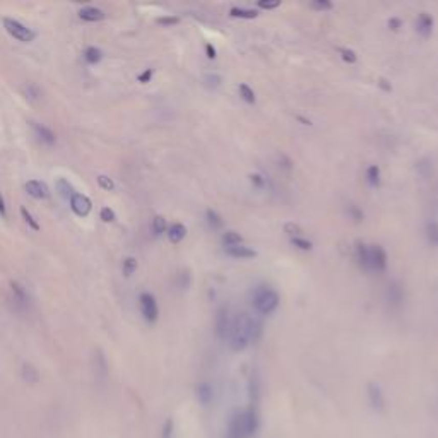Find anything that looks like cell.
<instances>
[{"instance_id":"6da1fadb","label":"cell","mask_w":438,"mask_h":438,"mask_svg":"<svg viewBox=\"0 0 438 438\" xmlns=\"http://www.w3.org/2000/svg\"><path fill=\"white\" fill-rule=\"evenodd\" d=\"M258 430V416L253 407L236 412L228 426V438H250Z\"/></svg>"},{"instance_id":"7a4b0ae2","label":"cell","mask_w":438,"mask_h":438,"mask_svg":"<svg viewBox=\"0 0 438 438\" xmlns=\"http://www.w3.org/2000/svg\"><path fill=\"white\" fill-rule=\"evenodd\" d=\"M252 318L248 313H238V315L231 320V331H230V347L235 353L245 351L250 346V327H252Z\"/></svg>"},{"instance_id":"3957f363","label":"cell","mask_w":438,"mask_h":438,"mask_svg":"<svg viewBox=\"0 0 438 438\" xmlns=\"http://www.w3.org/2000/svg\"><path fill=\"white\" fill-rule=\"evenodd\" d=\"M279 301H281V298L274 288L267 286V284H260V286L253 288L252 305L255 308V312L260 313V315H271V313H274L277 310V306H279Z\"/></svg>"},{"instance_id":"277c9868","label":"cell","mask_w":438,"mask_h":438,"mask_svg":"<svg viewBox=\"0 0 438 438\" xmlns=\"http://www.w3.org/2000/svg\"><path fill=\"white\" fill-rule=\"evenodd\" d=\"M9 301H11L12 308L19 313H24L29 310L31 305V298H29L28 291L24 290L23 284H19L17 281H12L9 284Z\"/></svg>"},{"instance_id":"5b68a950","label":"cell","mask_w":438,"mask_h":438,"mask_svg":"<svg viewBox=\"0 0 438 438\" xmlns=\"http://www.w3.org/2000/svg\"><path fill=\"white\" fill-rule=\"evenodd\" d=\"M4 28H6V31L11 34V36H14L23 43L33 41L34 36H36V33H34L31 28L24 26L23 23H19L17 19H12V17H4Z\"/></svg>"},{"instance_id":"8992f818","label":"cell","mask_w":438,"mask_h":438,"mask_svg":"<svg viewBox=\"0 0 438 438\" xmlns=\"http://www.w3.org/2000/svg\"><path fill=\"white\" fill-rule=\"evenodd\" d=\"M139 306H141L142 317L146 318L147 323H154L158 320V315H159L158 301L151 293H142V295L139 296Z\"/></svg>"},{"instance_id":"52a82bcc","label":"cell","mask_w":438,"mask_h":438,"mask_svg":"<svg viewBox=\"0 0 438 438\" xmlns=\"http://www.w3.org/2000/svg\"><path fill=\"white\" fill-rule=\"evenodd\" d=\"M231 320L230 317V310L226 306H221L216 312V320H214V328H216V336L221 341H226V337L230 336L231 331Z\"/></svg>"},{"instance_id":"ba28073f","label":"cell","mask_w":438,"mask_h":438,"mask_svg":"<svg viewBox=\"0 0 438 438\" xmlns=\"http://www.w3.org/2000/svg\"><path fill=\"white\" fill-rule=\"evenodd\" d=\"M389 266V257L387 252L380 245H370V271L383 272Z\"/></svg>"},{"instance_id":"9c48e42d","label":"cell","mask_w":438,"mask_h":438,"mask_svg":"<svg viewBox=\"0 0 438 438\" xmlns=\"http://www.w3.org/2000/svg\"><path fill=\"white\" fill-rule=\"evenodd\" d=\"M93 368H94V377L99 383H106L108 380V373H110V366H108V361L104 358L103 351H96L93 356Z\"/></svg>"},{"instance_id":"30bf717a","label":"cell","mask_w":438,"mask_h":438,"mask_svg":"<svg viewBox=\"0 0 438 438\" xmlns=\"http://www.w3.org/2000/svg\"><path fill=\"white\" fill-rule=\"evenodd\" d=\"M433 26H435V19H433L431 14L428 12H421L416 19V33L420 34L421 38L428 39L433 33Z\"/></svg>"},{"instance_id":"8fae6325","label":"cell","mask_w":438,"mask_h":438,"mask_svg":"<svg viewBox=\"0 0 438 438\" xmlns=\"http://www.w3.org/2000/svg\"><path fill=\"white\" fill-rule=\"evenodd\" d=\"M29 125H31V130H33V134H34V137H36L41 144H47V146H53L55 141H57L55 134L50 130L47 125H43V123L29 122Z\"/></svg>"},{"instance_id":"7c38bea8","label":"cell","mask_w":438,"mask_h":438,"mask_svg":"<svg viewBox=\"0 0 438 438\" xmlns=\"http://www.w3.org/2000/svg\"><path fill=\"white\" fill-rule=\"evenodd\" d=\"M366 394H368V401H370L371 407L375 411H383L385 409V397H383V392L377 383H368L366 387Z\"/></svg>"},{"instance_id":"4fadbf2b","label":"cell","mask_w":438,"mask_h":438,"mask_svg":"<svg viewBox=\"0 0 438 438\" xmlns=\"http://www.w3.org/2000/svg\"><path fill=\"white\" fill-rule=\"evenodd\" d=\"M91 207H93V204L86 195H82V193H74L72 195L71 209L77 214V216H81V217L87 216V214L91 212Z\"/></svg>"},{"instance_id":"5bb4252c","label":"cell","mask_w":438,"mask_h":438,"mask_svg":"<svg viewBox=\"0 0 438 438\" xmlns=\"http://www.w3.org/2000/svg\"><path fill=\"white\" fill-rule=\"evenodd\" d=\"M385 298H387V301H389V305L394 308L402 305V301H404V290H402V286L399 282L397 281L389 282L387 291H385Z\"/></svg>"},{"instance_id":"9a60e30c","label":"cell","mask_w":438,"mask_h":438,"mask_svg":"<svg viewBox=\"0 0 438 438\" xmlns=\"http://www.w3.org/2000/svg\"><path fill=\"white\" fill-rule=\"evenodd\" d=\"M225 252L226 255H230L233 258H240V260H243V258H253L257 255L255 250H252L250 247L247 245H233V247H225Z\"/></svg>"},{"instance_id":"2e32d148","label":"cell","mask_w":438,"mask_h":438,"mask_svg":"<svg viewBox=\"0 0 438 438\" xmlns=\"http://www.w3.org/2000/svg\"><path fill=\"white\" fill-rule=\"evenodd\" d=\"M195 396H197V401L201 402L202 406L212 404V401H214V389H212V385H211V383H207V382L199 383L197 389H195Z\"/></svg>"},{"instance_id":"e0dca14e","label":"cell","mask_w":438,"mask_h":438,"mask_svg":"<svg viewBox=\"0 0 438 438\" xmlns=\"http://www.w3.org/2000/svg\"><path fill=\"white\" fill-rule=\"evenodd\" d=\"M26 192L34 199H47L50 193L47 183L39 180H29L26 183Z\"/></svg>"},{"instance_id":"ac0fdd59","label":"cell","mask_w":438,"mask_h":438,"mask_svg":"<svg viewBox=\"0 0 438 438\" xmlns=\"http://www.w3.org/2000/svg\"><path fill=\"white\" fill-rule=\"evenodd\" d=\"M104 16H106L104 11H101V9H98V7H91V6L79 11V17L87 23H98V21H101V19H104Z\"/></svg>"},{"instance_id":"d6986e66","label":"cell","mask_w":438,"mask_h":438,"mask_svg":"<svg viewBox=\"0 0 438 438\" xmlns=\"http://www.w3.org/2000/svg\"><path fill=\"white\" fill-rule=\"evenodd\" d=\"M356 260L365 271H370V247L366 243H358L356 245Z\"/></svg>"},{"instance_id":"ffe728a7","label":"cell","mask_w":438,"mask_h":438,"mask_svg":"<svg viewBox=\"0 0 438 438\" xmlns=\"http://www.w3.org/2000/svg\"><path fill=\"white\" fill-rule=\"evenodd\" d=\"M185 236H187V228L182 223H173L168 228V238H170L171 243H180Z\"/></svg>"},{"instance_id":"44dd1931","label":"cell","mask_w":438,"mask_h":438,"mask_svg":"<svg viewBox=\"0 0 438 438\" xmlns=\"http://www.w3.org/2000/svg\"><path fill=\"white\" fill-rule=\"evenodd\" d=\"M366 182L368 185L377 188L378 185H380L382 182V170L380 166H377V164H370V166L366 168Z\"/></svg>"},{"instance_id":"7402d4cb","label":"cell","mask_w":438,"mask_h":438,"mask_svg":"<svg viewBox=\"0 0 438 438\" xmlns=\"http://www.w3.org/2000/svg\"><path fill=\"white\" fill-rule=\"evenodd\" d=\"M230 16L236 17V19H255L258 16V12L255 9H247V7H231L230 9Z\"/></svg>"},{"instance_id":"603a6c76","label":"cell","mask_w":438,"mask_h":438,"mask_svg":"<svg viewBox=\"0 0 438 438\" xmlns=\"http://www.w3.org/2000/svg\"><path fill=\"white\" fill-rule=\"evenodd\" d=\"M206 221L212 230H223L225 228V221H223V217L214 209H207L206 211Z\"/></svg>"},{"instance_id":"cb8c5ba5","label":"cell","mask_w":438,"mask_h":438,"mask_svg":"<svg viewBox=\"0 0 438 438\" xmlns=\"http://www.w3.org/2000/svg\"><path fill=\"white\" fill-rule=\"evenodd\" d=\"M57 192L60 193L62 199H65V201H71L72 195L76 192H74V187L69 183V180H65V178H58L57 180Z\"/></svg>"},{"instance_id":"d4e9b609","label":"cell","mask_w":438,"mask_h":438,"mask_svg":"<svg viewBox=\"0 0 438 438\" xmlns=\"http://www.w3.org/2000/svg\"><path fill=\"white\" fill-rule=\"evenodd\" d=\"M238 94H240V98L248 104H255V101H257L255 91H253V89L245 82H242L240 86H238Z\"/></svg>"},{"instance_id":"484cf974","label":"cell","mask_w":438,"mask_h":438,"mask_svg":"<svg viewBox=\"0 0 438 438\" xmlns=\"http://www.w3.org/2000/svg\"><path fill=\"white\" fill-rule=\"evenodd\" d=\"M426 240L430 245L438 248V223L436 221H428L426 223Z\"/></svg>"},{"instance_id":"4316f807","label":"cell","mask_w":438,"mask_h":438,"mask_svg":"<svg viewBox=\"0 0 438 438\" xmlns=\"http://www.w3.org/2000/svg\"><path fill=\"white\" fill-rule=\"evenodd\" d=\"M223 243L225 247H233V245H242L243 243V238L240 233L233 231V230H228L223 233Z\"/></svg>"},{"instance_id":"83f0119b","label":"cell","mask_w":438,"mask_h":438,"mask_svg":"<svg viewBox=\"0 0 438 438\" xmlns=\"http://www.w3.org/2000/svg\"><path fill=\"white\" fill-rule=\"evenodd\" d=\"M23 377H24V380L29 383H36L39 380V373L31 363H24L23 365Z\"/></svg>"},{"instance_id":"f1b7e54d","label":"cell","mask_w":438,"mask_h":438,"mask_svg":"<svg viewBox=\"0 0 438 438\" xmlns=\"http://www.w3.org/2000/svg\"><path fill=\"white\" fill-rule=\"evenodd\" d=\"M221 82H223V77L219 76V74H206V76L202 77V84L207 89H211V91L217 89L219 86H221Z\"/></svg>"},{"instance_id":"f546056e","label":"cell","mask_w":438,"mask_h":438,"mask_svg":"<svg viewBox=\"0 0 438 438\" xmlns=\"http://www.w3.org/2000/svg\"><path fill=\"white\" fill-rule=\"evenodd\" d=\"M24 96H26L29 101H38V99H41V89H39L38 84L28 82L26 87H24Z\"/></svg>"},{"instance_id":"4dcf8cb0","label":"cell","mask_w":438,"mask_h":438,"mask_svg":"<svg viewBox=\"0 0 438 438\" xmlns=\"http://www.w3.org/2000/svg\"><path fill=\"white\" fill-rule=\"evenodd\" d=\"M101 57H103V52L96 47H87L84 50V60L87 63H98L101 60Z\"/></svg>"},{"instance_id":"1f68e13d","label":"cell","mask_w":438,"mask_h":438,"mask_svg":"<svg viewBox=\"0 0 438 438\" xmlns=\"http://www.w3.org/2000/svg\"><path fill=\"white\" fill-rule=\"evenodd\" d=\"M151 228H152V233H154V235H156V236H161L164 231H168L166 219H164L163 216H156V217L152 219Z\"/></svg>"},{"instance_id":"d6a6232c","label":"cell","mask_w":438,"mask_h":438,"mask_svg":"<svg viewBox=\"0 0 438 438\" xmlns=\"http://www.w3.org/2000/svg\"><path fill=\"white\" fill-rule=\"evenodd\" d=\"M291 245L296 247L298 250H303V252H310L313 248V243L310 240H306L305 236H296V238H291Z\"/></svg>"},{"instance_id":"836d02e7","label":"cell","mask_w":438,"mask_h":438,"mask_svg":"<svg viewBox=\"0 0 438 438\" xmlns=\"http://www.w3.org/2000/svg\"><path fill=\"white\" fill-rule=\"evenodd\" d=\"M339 55H341L342 60L347 62V63H356L358 62L356 52H355V50H351V48H347V47H341L339 48Z\"/></svg>"},{"instance_id":"e575fe53","label":"cell","mask_w":438,"mask_h":438,"mask_svg":"<svg viewBox=\"0 0 438 438\" xmlns=\"http://www.w3.org/2000/svg\"><path fill=\"white\" fill-rule=\"evenodd\" d=\"M137 267H139V264H137L136 258H134V257H127L125 260H123L122 271H123V274H125V276L128 277V276H132V274L137 271Z\"/></svg>"},{"instance_id":"d590c367","label":"cell","mask_w":438,"mask_h":438,"mask_svg":"<svg viewBox=\"0 0 438 438\" xmlns=\"http://www.w3.org/2000/svg\"><path fill=\"white\" fill-rule=\"evenodd\" d=\"M284 233H288L291 238H296V236H303V228L296 223H286L284 225Z\"/></svg>"},{"instance_id":"8d00e7d4","label":"cell","mask_w":438,"mask_h":438,"mask_svg":"<svg viewBox=\"0 0 438 438\" xmlns=\"http://www.w3.org/2000/svg\"><path fill=\"white\" fill-rule=\"evenodd\" d=\"M347 214H349V217L353 219L355 223H361L363 219H365V214H363V211L358 206H355V204H351L349 207H347Z\"/></svg>"},{"instance_id":"74e56055","label":"cell","mask_w":438,"mask_h":438,"mask_svg":"<svg viewBox=\"0 0 438 438\" xmlns=\"http://www.w3.org/2000/svg\"><path fill=\"white\" fill-rule=\"evenodd\" d=\"M192 284V276L188 271H182L180 274H178V286L182 288V290H188Z\"/></svg>"},{"instance_id":"f35d334b","label":"cell","mask_w":438,"mask_h":438,"mask_svg":"<svg viewBox=\"0 0 438 438\" xmlns=\"http://www.w3.org/2000/svg\"><path fill=\"white\" fill-rule=\"evenodd\" d=\"M310 7L315 9L318 12H323V11H331L334 6H332V2H328V0H313L310 4Z\"/></svg>"},{"instance_id":"ab89813d","label":"cell","mask_w":438,"mask_h":438,"mask_svg":"<svg viewBox=\"0 0 438 438\" xmlns=\"http://www.w3.org/2000/svg\"><path fill=\"white\" fill-rule=\"evenodd\" d=\"M21 216H23V219H24V221H26L28 225L33 228L34 231H38V230H39V225L36 223V219H34V217L31 216V212H29L26 207H21Z\"/></svg>"},{"instance_id":"60d3db41","label":"cell","mask_w":438,"mask_h":438,"mask_svg":"<svg viewBox=\"0 0 438 438\" xmlns=\"http://www.w3.org/2000/svg\"><path fill=\"white\" fill-rule=\"evenodd\" d=\"M281 6V0H258L257 7L266 9V11H272V9H277Z\"/></svg>"},{"instance_id":"b9f144b4","label":"cell","mask_w":438,"mask_h":438,"mask_svg":"<svg viewBox=\"0 0 438 438\" xmlns=\"http://www.w3.org/2000/svg\"><path fill=\"white\" fill-rule=\"evenodd\" d=\"M248 389H250V399L253 402L258 401V394H260V390H258V378L253 377L250 380V385H248Z\"/></svg>"},{"instance_id":"7bdbcfd3","label":"cell","mask_w":438,"mask_h":438,"mask_svg":"<svg viewBox=\"0 0 438 438\" xmlns=\"http://www.w3.org/2000/svg\"><path fill=\"white\" fill-rule=\"evenodd\" d=\"M98 183H99V187H101L103 190H113V188H115V183H113L112 178H108L106 175H99L98 177Z\"/></svg>"},{"instance_id":"ee69618b","label":"cell","mask_w":438,"mask_h":438,"mask_svg":"<svg viewBox=\"0 0 438 438\" xmlns=\"http://www.w3.org/2000/svg\"><path fill=\"white\" fill-rule=\"evenodd\" d=\"M99 217H101L104 223H113L117 219L115 211H113V209H110V207H103L101 212H99Z\"/></svg>"},{"instance_id":"f6af8a7d","label":"cell","mask_w":438,"mask_h":438,"mask_svg":"<svg viewBox=\"0 0 438 438\" xmlns=\"http://www.w3.org/2000/svg\"><path fill=\"white\" fill-rule=\"evenodd\" d=\"M180 23V19L177 16H166V17H158V24L161 26H175V24Z\"/></svg>"},{"instance_id":"bcb514c9","label":"cell","mask_w":438,"mask_h":438,"mask_svg":"<svg viewBox=\"0 0 438 438\" xmlns=\"http://www.w3.org/2000/svg\"><path fill=\"white\" fill-rule=\"evenodd\" d=\"M250 182H252V185L257 188L266 187V178H264L260 173H253V175H250Z\"/></svg>"},{"instance_id":"7dc6e473","label":"cell","mask_w":438,"mask_h":438,"mask_svg":"<svg viewBox=\"0 0 438 438\" xmlns=\"http://www.w3.org/2000/svg\"><path fill=\"white\" fill-rule=\"evenodd\" d=\"M387 26H389L390 31L397 33V31H399V29L402 28V19H399V17H390L389 23H387Z\"/></svg>"},{"instance_id":"c3c4849f","label":"cell","mask_w":438,"mask_h":438,"mask_svg":"<svg viewBox=\"0 0 438 438\" xmlns=\"http://www.w3.org/2000/svg\"><path fill=\"white\" fill-rule=\"evenodd\" d=\"M152 76H154V71H152V69H146V71H144L142 74H139L137 81H139V82H142V84H146V82L151 81Z\"/></svg>"},{"instance_id":"681fc988","label":"cell","mask_w":438,"mask_h":438,"mask_svg":"<svg viewBox=\"0 0 438 438\" xmlns=\"http://www.w3.org/2000/svg\"><path fill=\"white\" fill-rule=\"evenodd\" d=\"M171 436H173V420H168L163 428V438H171Z\"/></svg>"},{"instance_id":"f907efd6","label":"cell","mask_w":438,"mask_h":438,"mask_svg":"<svg viewBox=\"0 0 438 438\" xmlns=\"http://www.w3.org/2000/svg\"><path fill=\"white\" fill-rule=\"evenodd\" d=\"M206 55H207V58H211V60L217 57V50L212 43H206Z\"/></svg>"},{"instance_id":"816d5d0a","label":"cell","mask_w":438,"mask_h":438,"mask_svg":"<svg viewBox=\"0 0 438 438\" xmlns=\"http://www.w3.org/2000/svg\"><path fill=\"white\" fill-rule=\"evenodd\" d=\"M0 216H4V217L7 216V207H6V201H4L2 193H0Z\"/></svg>"},{"instance_id":"f5cc1de1","label":"cell","mask_w":438,"mask_h":438,"mask_svg":"<svg viewBox=\"0 0 438 438\" xmlns=\"http://www.w3.org/2000/svg\"><path fill=\"white\" fill-rule=\"evenodd\" d=\"M378 84H380V86L385 89V91H390V89H392V86H389V84H387L385 79H380V82H378Z\"/></svg>"}]
</instances>
